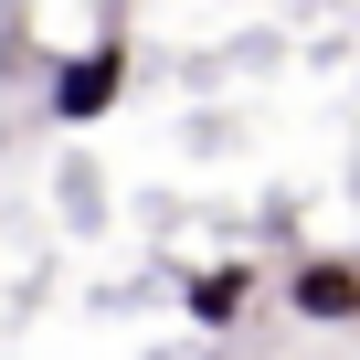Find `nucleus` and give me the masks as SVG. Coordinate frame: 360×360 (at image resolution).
I'll return each mask as SVG.
<instances>
[{
  "mask_svg": "<svg viewBox=\"0 0 360 360\" xmlns=\"http://www.w3.org/2000/svg\"><path fill=\"white\" fill-rule=\"evenodd\" d=\"M117 96H127V43H117V32L53 64V127H96Z\"/></svg>",
  "mask_w": 360,
  "mask_h": 360,
  "instance_id": "nucleus-1",
  "label": "nucleus"
},
{
  "mask_svg": "<svg viewBox=\"0 0 360 360\" xmlns=\"http://www.w3.org/2000/svg\"><path fill=\"white\" fill-rule=\"evenodd\" d=\"M286 307L307 328H360V255H297L286 265Z\"/></svg>",
  "mask_w": 360,
  "mask_h": 360,
  "instance_id": "nucleus-2",
  "label": "nucleus"
},
{
  "mask_svg": "<svg viewBox=\"0 0 360 360\" xmlns=\"http://www.w3.org/2000/svg\"><path fill=\"white\" fill-rule=\"evenodd\" d=\"M244 297H255V265H244V255H223V265H202L191 286H180V307H191V328H212V339H223V328L244 318Z\"/></svg>",
  "mask_w": 360,
  "mask_h": 360,
  "instance_id": "nucleus-3",
  "label": "nucleus"
}]
</instances>
